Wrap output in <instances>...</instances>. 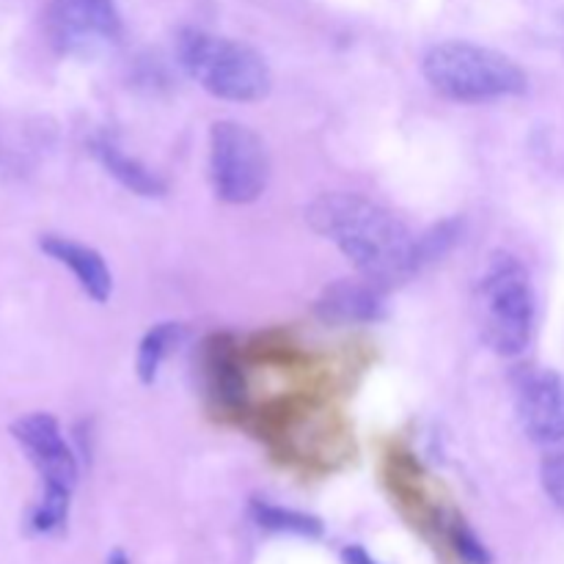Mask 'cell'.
<instances>
[{
  "instance_id": "3",
  "label": "cell",
  "mask_w": 564,
  "mask_h": 564,
  "mask_svg": "<svg viewBox=\"0 0 564 564\" xmlns=\"http://www.w3.org/2000/svg\"><path fill=\"white\" fill-rule=\"evenodd\" d=\"M424 77L452 102H490L521 97L529 77L510 55L474 42H441L424 55Z\"/></svg>"
},
{
  "instance_id": "1",
  "label": "cell",
  "mask_w": 564,
  "mask_h": 564,
  "mask_svg": "<svg viewBox=\"0 0 564 564\" xmlns=\"http://www.w3.org/2000/svg\"><path fill=\"white\" fill-rule=\"evenodd\" d=\"M306 220L350 259L361 279L383 292L424 264L419 237L394 213L358 193H325L306 209Z\"/></svg>"
},
{
  "instance_id": "17",
  "label": "cell",
  "mask_w": 564,
  "mask_h": 564,
  "mask_svg": "<svg viewBox=\"0 0 564 564\" xmlns=\"http://www.w3.org/2000/svg\"><path fill=\"white\" fill-rule=\"evenodd\" d=\"M345 564H378L372 560V556L367 554L364 549H358V545H350V549H345Z\"/></svg>"
},
{
  "instance_id": "16",
  "label": "cell",
  "mask_w": 564,
  "mask_h": 564,
  "mask_svg": "<svg viewBox=\"0 0 564 564\" xmlns=\"http://www.w3.org/2000/svg\"><path fill=\"white\" fill-rule=\"evenodd\" d=\"M452 543L460 551V556L471 564H490V554L482 543L477 540V534L466 527L463 521L452 523Z\"/></svg>"
},
{
  "instance_id": "7",
  "label": "cell",
  "mask_w": 564,
  "mask_h": 564,
  "mask_svg": "<svg viewBox=\"0 0 564 564\" xmlns=\"http://www.w3.org/2000/svg\"><path fill=\"white\" fill-rule=\"evenodd\" d=\"M50 42L66 55H94L121 39L113 0H53L47 9Z\"/></svg>"
},
{
  "instance_id": "15",
  "label": "cell",
  "mask_w": 564,
  "mask_h": 564,
  "mask_svg": "<svg viewBox=\"0 0 564 564\" xmlns=\"http://www.w3.org/2000/svg\"><path fill=\"white\" fill-rule=\"evenodd\" d=\"M540 479L556 510L564 512V444L549 446L540 463Z\"/></svg>"
},
{
  "instance_id": "5",
  "label": "cell",
  "mask_w": 564,
  "mask_h": 564,
  "mask_svg": "<svg viewBox=\"0 0 564 564\" xmlns=\"http://www.w3.org/2000/svg\"><path fill=\"white\" fill-rule=\"evenodd\" d=\"M11 433L44 482L42 501L33 512V529L53 532L66 521V512H69L72 490L77 482L75 455L61 435L58 422L47 413H31V416L20 419Z\"/></svg>"
},
{
  "instance_id": "9",
  "label": "cell",
  "mask_w": 564,
  "mask_h": 564,
  "mask_svg": "<svg viewBox=\"0 0 564 564\" xmlns=\"http://www.w3.org/2000/svg\"><path fill=\"white\" fill-rule=\"evenodd\" d=\"M314 312L328 325H367L383 319V290L367 279H339L319 292Z\"/></svg>"
},
{
  "instance_id": "14",
  "label": "cell",
  "mask_w": 564,
  "mask_h": 564,
  "mask_svg": "<svg viewBox=\"0 0 564 564\" xmlns=\"http://www.w3.org/2000/svg\"><path fill=\"white\" fill-rule=\"evenodd\" d=\"M251 507L259 527L273 529V532H292L303 534V538H319V532H323V523L312 516H303V512L284 510V507L268 505V501H253Z\"/></svg>"
},
{
  "instance_id": "13",
  "label": "cell",
  "mask_w": 564,
  "mask_h": 564,
  "mask_svg": "<svg viewBox=\"0 0 564 564\" xmlns=\"http://www.w3.org/2000/svg\"><path fill=\"white\" fill-rule=\"evenodd\" d=\"M182 336H185V325L180 323H158L143 334L135 356V372L143 386H152L154 380H158L160 367H163L165 358L176 350Z\"/></svg>"
},
{
  "instance_id": "12",
  "label": "cell",
  "mask_w": 564,
  "mask_h": 564,
  "mask_svg": "<svg viewBox=\"0 0 564 564\" xmlns=\"http://www.w3.org/2000/svg\"><path fill=\"white\" fill-rule=\"evenodd\" d=\"M204 369H207L213 394L218 397L224 405H240L242 397H246V380H242L240 361H237L235 350H231L226 336H215V339L209 341Z\"/></svg>"
},
{
  "instance_id": "4",
  "label": "cell",
  "mask_w": 564,
  "mask_h": 564,
  "mask_svg": "<svg viewBox=\"0 0 564 564\" xmlns=\"http://www.w3.org/2000/svg\"><path fill=\"white\" fill-rule=\"evenodd\" d=\"M176 55L204 91L226 102H259L273 86L268 61L237 39L187 28L176 39Z\"/></svg>"
},
{
  "instance_id": "8",
  "label": "cell",
  "mask_w": 564,
  "mask_h": 564,
  "mask_svg": "<svg viewBox=\"0 0 564 564\" xmlns=\"http://www.w3.org/2000/svg\"><path fill=\"white\" fill-rule=\"evenodd\" d=\"M516 413L523 433L540 446L564 444V378L529 367L516 375Z\"/></svg>"
},
{
  "instance_id": "6",
  "label": "cell",
  "mask_w": 564,
  "mask_h": 564,
  "mask_svg": "<svg viewBox=\"0 0 564 564\" xmlns=\"http://www.w3.org/2000/svg\"><path fill=\"white\" fill-rule=\"evenodd\" d=\"M270 180L268 147L240 121H215L209 127V182L220 202L253 204Z\"/></svg>"
},
{
  "instance_id": "11",
  "label": "cell",
  "mask_w": 564,
  "mask_h": 564,
  "mask_svg": "<svg viewBox=\"0 0 564 564\" xmlns=\"http://www.w3.org/2000/svg\"><path fill=\"white\" fill-rule=\"evenodd\" d=\"M91 152H94V158L102 163V169L108 171L110 176H116V180H119L127 191L135 193V196L154 198V196H163L165 193L163 180H160L154 171H149L143 163H138L135 158H130V154L121 152L116 143L94 141Z\"/></svg>"
},
{
  "instance_id": "10",
  "label": "cell",
  "mask_w": 564,
  "mask_h": 564,
  "mask_svg": "<svg viewBox=\"0 0 564 564\" xmlns=\"http://www.w3.org/2000/svg\"><path fill=\"white\" fill-rule=\"evenodd\" d=\"M42 251L58 264H64L91 301H110V295H113V273H110L108 262L94 248L69 240V237L47 235L42 237Z\"/></svg>"
},
{
  "instance_id": "18",
  "label": "cell",
  "mask_w": 564,
  "mask_h": 564,
  "mask_svg": "<svg viewBox=\"0 0 564 564\" xmlns=\"http://www.w3.org/2000/svg\"><path fill=\"white\" fill-rule=\"evenodd\" d=\"M108 564H127V560H124V554H119V551H116L113 556H110V562Z\"/></svg>"
},
{
  "instance_id": "2",
  "label": "cell",
  "mask_w": 564,
  "mask_h": 564,
  "mask_svg": "<svg viewBox=\"0 0 564 564\" xmlns=\"http://www.w3.org/2000/svg\"><path fill=\"white\" fill-rule=\"evenodd\" d=\"M479 334L485 345L505 358L529 350L538 323V295L527 264L512 253H494L474 292Z\"/></svg>"
}]
</instances>
